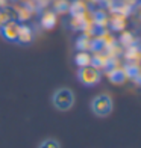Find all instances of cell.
<instances>
[{
    "label": "cell",
    "instance_id": "6da1fadb",
    "mask_svg": "<svg viewBox=\"0 0 141 148\" xmlns=\"http://www.w3.org/2000/svg\"><path fill=\"white\" fill-rule=\"evenodd\" d=\"M52 103L55 106V109L61 110V112H67L75 104V94H73L70 88H59L53 92Z\"/></svg>",
    "mask_w": 141,
    "mask_h": 148
},
{
    "label": "cell",
    "instance_id": "7a4b0ae2",
    "mask_svg": "<svg viewBox=\"0 0 141 148\" xmlns=\"http://www.w3.org/2000/svg\"><path fill=\"white\" fill-rule=\"evenodd\" d=\"M112 107H114V103H112V98L108 95V94H100V95H96L91 101V110L96 116H100V118H105L108 116L109 113L112 112Z\"/></svg>",
    "mask_w": 141,
    "mask_h": 148
},
{
    "label": "cell",
    "instance_id": "3957f363",
    "mask_svg": "<svg viewBox=\"0 0 141 148\" xmlns=\"http://www.w3.org/2000/svg\"><path fill=\"white\" fill-rule=\"evenodd\" d=\"M77 79L79 82L85 85V86H96L100 79H102V74L100 71L93 65H88V66H82L77 73Z\"/></svg>",
    "mask_w": 141,
    "mask_h": 148
},
{
    "label": "cell",
    "instance_id": "277c9868",
    "mask_svg": "<svg viewBox=\"0 0 141 148\" xmlns=\"http://www.w3.org/2000/svg\"><path fill=\"white\" fill-rule=\"evenodd\" d=\"M18 27L20 24L15 21V20H11L9 23H6L5 26H2V35L5 39L8 41H17V36H18Z\"/></svg>",
    "mask_w": 141,
    "mask_h": 148
},
{
    "label": "cell",
    "instance_id": "5b68a950",
    "mask_svg": "<svg viewBox=\"0 0 141 148\" xmlns=\"http://www.w3.org/2000/svg\"><path fill=\"white\" fill-rule=\"evenodd\" d=\"M32 39H33V32H32V29L29 27L28 24H20L17 41L21 42V44H29Z\"/></svg>",
    "mask_w": 141,
    "mask_h": 148
},
{
    "label": "cell",
    "instance_id": "8992f818",
    "mask_svg": "<svg viewBox=\"0 0 141 148\" xmlns=\"http://www.w3.org/2000/svg\"><path fill=\"white\" fill-rule=\"evenodd\" d=\"M56 24V15L52 11H46L41 17V26L44 29H53Z\"/></svg>",
    "mask_w": 141,
    "mask_h": 148
},
{
    "label": "cell",
    "instance_id": "52a82bcc",
    "mask_svg": "<svg viewBox=\"0 0 141 148\" xmlns=\"http://www.w3.org/2000/svg\"><path fill=\"white\" fill-rule=\"evenodd\" d=\"M91 55L88 51H79L77 55H76V58H75V62H76V65H79L80 68L82 66H88V65H91Z\"/></svg>",
    "mask_w": 141,
    "mask_h": 148
},
{
    "label": "cell",
    "instance_id": "ba28073f",
    "mask_svg": "<svg viewBox=\"0 0 141 148\" xmlns=\"http://www.w3.org/2000/svg\"><path fill=\"white\" fill-rule=\"evenodd\" d=\"M108 76H109L111 82H114V83H122L123 80H124V77H126V71L114 68V70H111V71L108 73Z\"/></svg>",
    "mask_w": 141,
    "mask_h": 148
},
{
    "label": "cell",
    "instance_id": "9c48e42d",
    "mask_svg": "<svg viewBox=\"0 0 141 148\" xmlns=\"http://www.w3.org/2000/svg\"><path fill=\"white\" fill-rule=\"evenodd\" d=\"M91 45H93V41L88 38V35H85V36H80L77 39V42H76V47L80 50V51H88L91 49Z\"/></svg>",
    "mask_w": 141,
    "mask_h": 148
},
{
    "label": "cell",
    "instance_id": "30bf717a",
    "mask_svg": "<svg viewBox=\"0 0 141 148\" xmlns=\"http://www.w3.org/2000/svg\"><path fill=\"white\" fill-rule=\"evenodd\" d=\"M124 24H126V21H124L123 15H117V17H114L111 20V26H112L114 30H122L124 27Z\"/></svg>",
    "mask_w": 141,
    "mask_h": 148
},
{
    "label": "cell",
    "instance_id": "8fae6325",
    "mask_svg": "<svg viewBox=\"0 0 141 148\" xmlns=\"http://www.w3.org/2000/svg\"><path fill=\"white\" fill-rule=\"evenodd\" d=\"M38 148H61V144L53 138H47L38 145Z\"/></svg>",
    "mask_w": 141,
    "mask_h": 148
},
{
    "label": "cell",
    "instance_id": "7c38bea8",
    "mask_svg": "<svg viewBox=\"0 0 141 148\" xmlns=\"http://www.w3.org/2000/svg\"><path fill=\"white\" fill-rule=\"evenodd\" d=\"M71 14H73V17H76V15H82V14H85V5L82 3V2H75L71 5Z\"/></svg>",
    "mask_w": 141,
    "mask_h": 148
},
{
    "label": "cell",
    "instance_id": "4fadbf2b",
    "mask_svg": "<svg viewBox=\"0 0 141 148\" xmlns=\"http://www.w3.org/2000/svg\"><path fill=\"white\" fill-rule=\"evenodd\" d=\"M140 53H141V51L138 50V47H137L135 44H132V45L127 47V50H126V58H127V59H138Z\"/></svg>",
    "mask_w": 141,
    "mask_h": 148
},
{
    "label": "cell",
    "instance_id": "5bb4252c",
    "mask_svg": "<svg viewBox=\"0 0 141 148\" xmlns=\"http://www.w3.org/2000/svg\"><path fill=\"white\" fill-rule=\"evenodd\" d=\"M12 20V15L8 9H0V27L5 26L6 23H9Z\"/></svg>",
    "mask_w": 141,
    "mask_h": 148
},
{
    "label": "cell",
    "instance_id": "9a60e30c",
    "mask_svg": "<svg viewBox=\"0 0 141 148\" xmlns=\"http://www.w3.org/2000/svg\"><path fill=\"white\" fill-rule=\"evenodd\" d=\"M120 39H122V42H123L124 45H127V47L133 44V36L131 35L129 32H124L123 35H122V38H120Z\"/></svg>",
    "mask_w": 141,
    "mask_h": 148
}]
</instances>
